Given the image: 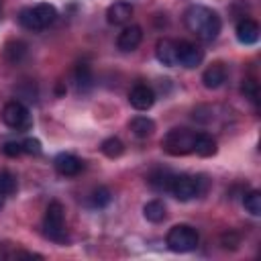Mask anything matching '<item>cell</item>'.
I'll list each match as a JSON object with an SVG mask.
<instances>
[{"instance_id":"1","label":"cell","mask_w":261,"mask_h":261,"mask_svg":"<svg viewBox=\"0 0 261 261\" xmlns=\"http://www.w3.org/2000/svg\"><path fill=\"white\" fill-rule=\"evenodd\" d=\"M184 24L190 33H194L204 43H212L222 29L220 16L212 8L202 4H194L184 12Z\"/></svg>"},{"instance_id":"2","label":"cell","mask_w":261,"mask_h":261,"mask_svg":"<svg viewBox=\"0 0 261 261\" xmlns=\"http://www.w3.org/2000/svg\"><path fill=\"white\" fill-rule=\"evenodd\" d=\"M55 20H57V10H55L53 4H47V2H41V4H35V6H27V8H22L18 12L20 27L27 29V31H33V33L49 29Z\"/></svg>"},{"instance_id":"3","label":"cell","mask_w":261,"mask_h":261,"mask_svg":"<svg viewBox=\"0 0 261 261\" xmlns=\"http://www.w3.org/2000/svg\"><path fill=\"white\" fill-rule=\"evenodd\" d=\"M43 230L55 243H65L67 241V234H65V210H63L61 202H57V200L49 202V206L45 210V216H43Z\"/></svg>"},{"instance_id":"4","label":"cell","mask_w":261,"mask_h":261,"mask_svg":"<svg viewBox=\"0 0 261 261\" xmlns=\"http://www.w3.org/2000/svg\"><path fill=\"white\" fill-rule=\"evenodd\" d=\"M198 230L190 224H175L169 228L167 237H165V245L173 251V253H190L198 247Z\"/></svg>"},{"instance_id":"5","label":"cell","mask_w":261,"mask_h":261,"mask_svg":"<svg viewBox=\"0 0 261 261\" xmlns=\"http://www.w3.org/2000/svg\"><path fill=\"white\" fill-rule=\"evenodd\" d=\"M161 147H163L165 153H169L173 157H184V155L192 153L194 133L188 130V128H171L161 139Z\"/></svg>"},{"instance_id":"6","label":"cell","mask_w":261,"mask_h":261,"mask_svg":"<svg viewBox=\"0 0 261 261\" xmlns=\"http://www.w3.org/2000/svg\"><path fill=\"white\" fill-rule=\"evenodd\" d=\"M2 120L6 126L14 128V130H29L33 126V116H31V110L18 102V100H10L4 104L2 108Z\"/></svg>"},{"instance_id":"7","label":"cell","mask_w":261,"mask_h":261,"mask_svg":"<svg viewBox=\"0 0 261 261\" xmlns=\"http://www.w3.org/2000/svg\"><path fill=\"white\" fill-rule=\"evenodd\" d=\"M169 192L173 194V198H177L179 202H188L194 200L196 196H200V177L194 175H173L171 184H169Z\"/></svg>"},{"instance_id":"8","label":"cell","mask_w":261,"mask_h":261,"mask_svg":"<svg viewBox=\"0 0 261 261\" xmlns=\"http://www.w3.org/2000/svg\"><path fill=\"white\" fill-rule=\"evenodd\" d=\"M177 45V65H184L186 69H194L204 61V51L190 41H175Z\"/></svg>"},{"instance_id":"9","label":"cell","mask_w":261,"mask_h":261,"mask_svg":"<svg viewBox=\"0 0 261 261\" xmlns=\"http://www.w3.org/2000/svg\"><path fill=\"white\" fill-rule=\"evenodd\" d=\"M128 102L135 110H149L155 104V92L147 84H137L128 92Z\"/></svg>"},{"instance_id":"10","label":"cell","mask_w":261,"mask_h":261,"mask_svg":"<svg viewBox=\"0 0 261 261\" xmlns=\"http://www.w3.org/2000/svg\"><path fill=\"white\" fill-rule=\"evenodd\" d=\"M53 165H55L57 173L65 175V177H73V175H77L84 169V161L77 155H73V153H59L55 157Z\"/></svg>"},{"instance_id":"11","label":"cell","mask_w":261,"mask_h":261,"mask_svg":"<svg viewBox=\"0 0 261 261\" xmlns=\"http://www.w3.org/2000/svg\"><path fill=\"white\" fill-rule=\"evenodd\" d=\"M143 41V29L139 24H128L124 27L120 33H118V39H116V45L120 51H135Z\"/></svg>"},{"instance_id":"12","label":"cell","mask_w":261,"mask_h":261,"mask_svg":"<svg viewBox=\"0 0 261 261\" xmlns=\"http://www.w3.org/2000/svg\"><path fill=\"white\" fill-rule=\"evenodd\" d=\"M155 57L159 63L173 67L177 65V45L173 39H159L155 45Z\"/></svg>"},{"instance_id":"13","label":"cell","mask_w":261,"mask_h":261,"mask_svg":"<svg viewBox=\"0 0 261 261\" xmlns=\"http://www.w3.org/2000/svg\"><path fill=\"white\" fill-rule=\"evenodd\" d=\"M133 12H135V8H133V4L130 2H114V4H110L108 6V10H106V20L110 22V24H126L128 20H130V16H133Z\"/></svg>"},{"instance_id":"14","label":"cell","mask_w":261,"mask_h":261,"mask_svg":"<svg viewBox=\"0 0 261 261\" xmlns=\"http://www.w3.org/2000/svg\"><path fill=\"white\" fill-rule=\"evenodd\" d=\"M224 82H226V67H224V63H220V61L208 65V67L204 69V73H202V84H204V88H208V90H216V88H220Z\"/></svg>"},{"instance_id":"15","label":"cell","mask_w":261,"mask_h":261,"mask_svg":"<svg viewBox=\"0 0 261 261\" xmlns=\"http://www.w3.org/2000/svg\"><path fill=\"white\" fill-rule=\"evenodd\" d=\"M234 33H237L239 43H243V45H255V43L259 41V24H257L253 18H243V20H239Z\"/></svg>"},{"instance_id":"16","label":"cell","mask_w":261,"mask_h":261,"mask_svg":"<svg viewBox=\"0 0 261 261\" xmlns=\"http://www.w3.org/2000/svg\"><path fill=\"white\" fill-rule=\"evenodd\" d=\"M216 139L208 133H194V147L192 151L198 153L200 157H212L216 153Z\"/></svg>"},{"instance_id":"17","label":"cell","mask_w":261,"mask_h":261,"mask_svg":"<svg viewBox=\"0 0 261 261\" xmlns=\"http://www.w3.org/2000/svg\"><path fill=\"white\" fill-rule=\"evenodd\" d=\"M128 128H130V133H133L135 137H139V139H147V137L153 135V130H155V122H153L149 116H135V118H130Z\"/></svg>"},{"instance_id":"18","label":"cell","mask_w":261,"mask_h":261,"mask_svg":"<svg viewBox=\"0 0 261 261\" xmlns=\"http://www.w3.org/2000/svg\"><path fill=\"white\" fill-rule=\"evenodd\" d=\"M143 214H145V218L149 220V222H161V220H165V216H167V210H165V204L161 202V200H151V202H147L145 206H143Z\"/></svg>"},{"instance_id":"19","label":"cell","mask_w":261,"mask_h":261,"mask_svg":"<svg viewBox=\"0 0 261 261\" xmlns=\"http://www.w3.org/2000/svg\"><path fill=\"white\" fill-rule=\"evenodd\" d=\"M92 82H94V77H92L90 65L88 63H77V67H75V86H77V90L88 92L92 88Z\"/></svg>"},{"instance_id":"20","label":"cell","mask_w":261,"mask_h":261,"mask_svg":"<svg viewBox=\"0 0 261 261\" xmlns=\"http://www.w3.org/2000/svg\"><path fill=\"white\" fill-rule=\"evenodd\" d=\"M24 55H27V45L22 41H8L4 45V57L10 63H18Z\"/></svg>"},{"instance_id":"21","label":"cell","mask_w":261,"mask_h":261,"mask_svg":"<svg viewBox=\"0 0 261 261\" xmlns=\"http://www.w3.org/2000/svg\"><path fill=\"white\" fill-rule=\"evenodd\" d=\"M171 179H173V173H169L167 169H157V171H153V173L149 175V184H151L155 190H159V192H169Z\"/></svg>"},{"instance_id":"22","label":"cell","mask_w":261,"mask_h":261,"mask_svg":"<svg viewBox=\"0 0 261 261\" xmlns=\"http://www.w3.org/2000/svg\"><path fill=\"white\" fill-rule=\"evenodd\" d=\"M100 151H102L106 157H110V159H116V157H120V155H122V151H124V145H122V141H120L118 137H108V139H104V141H102V145H100Z\"/></svg>"},{"instance_id":"23","label":"cell","mask_w":261,"mask_h":261,"mask_svg":"<svg viewBox=\"0 0 261 261\" xmlns=\"http://www.w3.org/2000/svg\"><path fill=\"white\" fill-rule=\"evenodd\" d=\"M243 206H245V210H247L249 214L259 216V214H261V192L251 190V192L243 198Z\"/></svg>"},{"instance_id":"24","label":"cell","mask_w":261,"mask_h":261,"mask_svg":"<svg viewBox=\"0 0 261 261\" xmlns=\"http://www.w3.org/2000/svg\"><path fill=\"white\" fill-rule=\"evenodd\" d=\"M110 200H112V194H110L108 188H96V190L90 194V204H92L94 208H104V206L110 204Z\"/></svg>"},{"instance_id":"25","label":"cell","mask_w":261,"mask_h":261,"mask_svg":"<svg viewBox=\"0 0 261 261\" xmlns=\"http://www.w3.org/2000/svg\"><path fill=\"white\" fill-rule=\"evenodd\" d=\"M16 188H18L16 177H14L10 171H0V192H2L4 196H10V194L16 192Z\"/></svg>"},{"instance_id":"26","label":"cell","mask_w":261,"mask_h":261,"mask_svg":"<svg viewBox=\"0 0 261 261\" xmlns=\"http://www.w3.org/2000/svg\"><path fill=\"white\" fill-rule=\"evenodd\" d=\"M241 94L247 98V100H251V102H259V84L255 82V80H243V84H241Z\"/></svg>"},{"instance_id":"27","label":"cell","mask_w":261,"mask_h":261,"mask_svg":"<svg viewBox=\"0 0 261 261\" xmlns=\"http://www.w3.org/2000/svg\"><path fill=\"white\" fill-rule=\"evenodd\" d=\"M22 143V153H29V155H41V141L39 139H33V137H29V139H24V141H20Z\"/></svg>"},{"instance_id":"28","label":"cell","mask_w":261,"mask_h":261,"mask_svg":"<svg viewBox=\"0 0 261 261\" xmlns=\"http://www.w3.org/2000/svg\"><path fill=\"white\" fill-rule=\"evenodd\" d=\"M2 153L8 155V157H18V155H22V143H18V141H6L4 147H2Z\"/></svg>"},{"instance_id":"29","label":"cell","mask_w":261,"mask_h":261,"mask_svg":"<svg viewBox=\"0 0 261 261\" xmlns=\"http://www.w3.org/2000/svg\"><path fill=\"white\" fill-rule=\"evenodd\" d=\"M220 243H222V247L224 249H237L239 247V234L237 232H224L222 237H220Z\"/></svg>"},{"instance_id":"30","label":"cell","mask_w":261,"mask_h":261,"mask_svg":"<svg viewBox=\"0 0 261 261\" xmlns=\"http://www.w3.org/2000/svg\"><path fill=\"white\" fill-rule=\"evenodd\" d=\"M4 198H6V196H4V194H2V192H0V208H2V206H4Z\"/></svg>"},{"instance_id":"31","label":"cell","mask_w":261,"mask_h":261,"mask_svg":"<svg viewBox=\"0 0 261 261\" xmlns=\"http://www.w3.org/2000/svg\"><path fill=\"white\" fill-rule=\"evenodd\" d=\"M0 18H2V0H0Z\"/></svg>"}]
</instances>
